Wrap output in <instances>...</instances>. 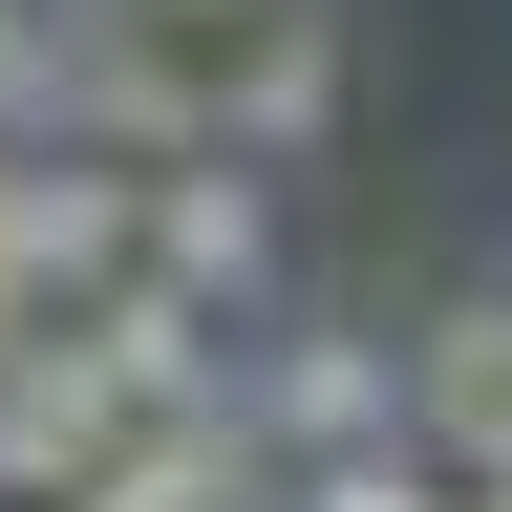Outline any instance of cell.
Masks as SVG:
<instances>
[{"instance_id": "cell-11", "label": "cell", "mask_w": 512, "mask_h": 512, "mask_svg": "<svg viewBox=\"0 0 512 512\" xmlns=\"http://www.w3.org/2000/svg\"><path fill=\"white\" fill-rule=\"evenodd\" d=\"M470 512H512V470H470Z\"/></svg>"}, {"instance_id": "cell-8", "label": "cell", "mask_w": 512, "mask_h": 512, "mask_svg": "<svg viewBox=\"0 0 512 512\" xmlns=\"http://www.w3.org/2000/svg\"><path fill=\"white\" fill-rule=\"evenodd\" d=\"M278 512H448V470L384 427V448H320V470H278Z\"/></svg>"}, {"instance_id": "cell-10", "label": "cell", "mask_w": 512, "mask_h": 512, "mask_svg": "<svg viewBox=\"0 0 512 512\" xmlns=\"http://www.w3.org/2000/svg\"><path fill=\"white\" fill-rule=\"evenodd\" d=\"M43 320H64V299H43V278H22V256H0V363H22V342H43Z\"/></svg>"}, {"instance_id": "cell-1", "label": "cell", "mask_w": 512, "mask_h": 512, "mask_svg": "<svg viewBox=\"0 0 512 512\" xmlns=\"http://www.w3.org/2000/svg\"><path fill=\"white\" fill-rule=\"evenodd\" d=\"M128 43L192 86V150H299L342 107V22L320 0H128Z\"/></svg>"}, {"instance_id": "cell-5", "label": "cell", "mask_w": 512, "mask_h": 512, "mask_svg": "<svg viewBox=\"0 0 512 512\" xmlns=\"http://www.w3.org/2000/svg\"><path fill=\"white\" fill-rule=\"evenodd\" d=\"M128 192H150L128 150H0V256L43 299H107L128 278Z\"/></svg>"}, {"instance_id": "cell-7", "label": "cell", "mask_w": 512, "mask_h": 512, "mask_svg": "<svg viewBox=\"0 0 512 512\" xmlns=\"http://www.w3.org/2000/svg\"><path fill=\"white\" fill-rule=\"evenodd\" d=\"M406 448H427L448 491L512 470V299H448L427 342H406Z\"/></svg>"}, {"instance_id": "cell-4", "label": "cell", "mask_w": 512, "mask_h": 512, "mask_svg": "<svg viewBox=\"0 0 512 512\" xmlns=\"http://www.w3.org/2000/svg\"><path fill=\"white\" fill-rule=\"evenodd\" d=\"M64 512H278V470H256V406H235V384H192V406L107 427V470L64 491Z\"/></svg>"}, {"instance_id": "cell-9", "label": "cell", "mask_w": 512, "mask_h": 512, "mask_svg": "<svg viewBox=\"0 0 512 512\" xmlns=\"http://www.w3.org/2000/svg\"><path fill=\"white\" fill-rule=\"evenodd\" d=\"M0 150H64V0H0Z\"/></svg>"}, {"instance_id": "cell-6", "label": "cell", "mask_w": 512, "mask_h": 512, "mask_svg": "<svg viewBox=\"0 0 512 512\" xmlns=\"http://www.w3.org/2000/svg\"><path fill=\"white\" fill-rule=\"evenodd\" d=\"M107 427H150V406H128V384H107V363L43 320V342L0 363V491H43V512H64V491L107 470Z\"/></svg>"}, {"instance_id": "cell-3", "label": "cell", "mask_w": 512, "mask_h": 512, "mask_svg": "<svg viewBox=\"0 0 512 512\" xmlns=\"http://www.w3.org/2000/svg\"><path fill=\"white\" fill-rule=\"evenodd\" d=\"M256 406V470H320V448H384L406 427V342H363V320H299L278 363L235 384Z\"/></svg>"}, {"instance_id": "cell-2", "label": "cell", "mask_w": 512, "mask_h": 512, "mask_svg": "<svg viewBox=\"0 0 512 512\" xmlns=\"http://www.w3.org/2000/svg\"><path fill=\"white\" fill-rule=\"evenodd\" d=\"M128 256L150 278H192V299H256L278 278V150H150V192H128Z\"/></svg>"}]
</instances>
